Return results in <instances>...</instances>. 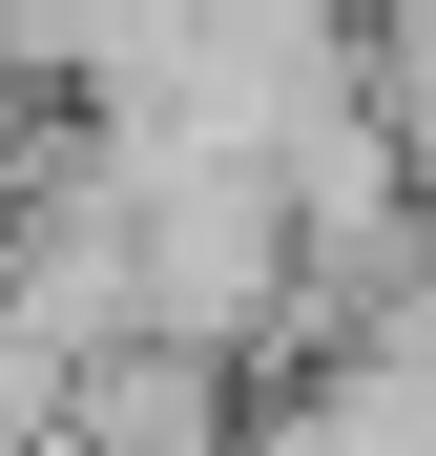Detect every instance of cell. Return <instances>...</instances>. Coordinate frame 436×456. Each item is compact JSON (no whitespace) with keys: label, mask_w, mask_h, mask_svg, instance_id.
<instances>
[{"label":"cell","mask_w":436,"mask_h":456,"mask_svg":"<svg viewBox=\"0 0 436 456\" xmlns=\"http://www.w3.org/2000/svg\"><path fill=\"white\" fill-rule=\"evenodd\" d=\"M353 104H374V0H145L104 42V84H84V125L229 145V167H291Z\"/></svg>","instance_id":"obj_1"},{"label":"cell","mask_w":436,"mask_h":456,"mask_svg":"<svg viewBox=\"0 0 436 456\" xmlns=\"http://www.w3.org/2000/svg\"><path fill=\"white\" fill-rule=\"evenodd\" d=\"M250 456H436V353H395V332H291V373L250 395Z\"/></svg>","instance_id":"obj_2"},{"label":"cell","mask_w":436,"mask_h":456,"mask_svg":"<svg viewBox=\"0 0 436 456\" xmlns=\"http://www.w3.org/2000/svg\"><path fill=\"white\" fill-rule=\"evenodd\" d=\"M21 456H250V415H229V353H84L62 373V415L21 436Z\"/></svg>","instance_id":"obj_3"},{"label":"cell","mask_w":436,"mask_h":456,"mask_svg":"<svg viewBox=\"0 0 436 456\" xmlns=\"http://www.w3.org/2000/svg\"><path fill=\"white\" fill-rule=\"evenodd\" d=\"M374 125H395V167L436 187V0H374Z\"/></svg>","instance_id":"obj_4"}]
</instances>
